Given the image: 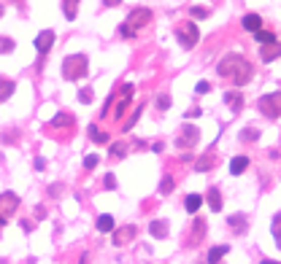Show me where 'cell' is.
Wrapping results in <instances>:
<instances>
[{
  "mask_svg": "<svg viewBox=\"0 0 281 264\" xmlns=\"http://www.w3.org/2000/svg\"><path fill=\"white\" fill-rule=\"evenodd\" d=\"M140 113H144V103H140V105H135V108H132V116H130V119L127 121H124V132H127V129H132V124H135L138 119H140Z\"/></svg>",
  "mask_w": 281,
  "mask_h": 264,
  "instance_id": "cell-25",
  "label": "cell"
},
{
  "mask_svg": "<svg viewBox=\"0 0 281 264\" xmlns=\"http://www.w3.org/2000/svg\"><path fill=\"white\" fill-rule=\"evenodd\" d=\"M257 41H260L262 46H270V43H276V33H273V30H260V33L254 35Z\"/></svg>",
  "mask_w": 281,
  "mask_h": 264,
  "instance_id": "cell-24",
  "label": "cell"
},
{
  "mask_svg": "<svg viewBox=\"0 0 281 264\" xmlns=\"http://www.w3.org/2000/svg\"><path fill=\"white\" fill-rule=\"evenodd\" d=\"M227 224L232 227V232H236V235H244V232H246V216H244V213H236V216H230V219H227Z\"/></svg>",
  "mask_w": 281,
  "mask_h": 264,
  "instance_id": "cell-12",
  "label": "cell"
},
{
  "mask_svg": "<svg viewBox=\"0 0 281 264\" xmlns=\"http://www.w3.org/2000/svg\"><path fill=\"white\" fill-rule=\"evenodd\" d=\"M178 43L184 46V49H195L198 46V41H200V33H198V27L192 25V22H186L184 27H178Z\"/></svg>",
  "mask_w": 281,
  "mask_h": 264,
  "instance_id": "cell-4",
  "label": "cell"
},
{
  "mask_svg": "<svg viewBox=\"0 0 281 264\" xmlns=\"http://www.w3.org/2000/svg\"><path fill=\"white\" fill-rule=\"evenodd\" d=\"M160 191H162V194H170V191H173V178H170V175H165V178H162V183H160Z\"/></svg>",
  "mask_w": 281,
  "mask_h": 264,
  "instance_id": "cell-32",
  "label": "cell"
},
{
  "mask_svg": "<svg viewBox=\"0 0 281 264\" xmlns=\"http://www.w3.org/2000/svg\"><path fill=\"white\" fill-rule=\"evenodd\" d=\"M87 261H89V256H87V253H84V256H81V261H79V264H87Z\"/></svg>",
  "mask_w": 281,
  "mask_h": 264,
  "instance_id": "cell-41",
  "label": "cell"
},
{
  "mask_svg": "<svg viewBox=\"0 0 281 264\" xmlns=\"http://www.w3.org/2000/svg\"><path fill=\"white\" fill-rule=\"evenodd\" d=\"M124 154H127V146L124 143H114L111 146V157H124Z\"/></svg>",
  "mask_w": 281,
  "mask_h": 264,
  "instance_id": "cell-34",
  "label": "cell"
},
{
  "mask_svg": "<svg viewBox=\"0 0 281 264\" xmlns=\"http://www.w3.org/2000/svg\"><path fill=\"white\" fill-rule=\"evenodd\" d=\"M149 232H152V237H165L168 235V224L165 221H152Z\"/></svg>",
  "mask_w": 281,
  "mask_h": 264,
  "instance_id": "cell-20",
  "label": "cell"
},
{
  "mask_svg": "<svg viewBox=\"0 0 281 264\" xmlns=\"http://www.w3.org/2000/svg\"><path fill=\"white\" fill-rule=\"evenodd\" d=\"M62 9H65V19H73L76 11H79V3H73V0H65V3H62Z\"/></svg>",
  "mask_w": 281,
  "mask_h": 264,
  "instance_id": "cell-29",
  "label": "cell"
},
{
  "mask_svg": "<svg viewBox=\"0 0 281 264\" xmlns=\"http://www.w3.org/2000/svg\"><path fill=\"white\" fill-rule=\"evenodd\" d=\"M89 141L98 143V146H103V143H108V135H106L103 129H98L95 124H92V127H89Z\"/></svg>",
  "mask_w": 281,
  "mask_h": 264,
  "instance_id": "cell-19",
  "label": "cell"
},
{
  "mask_svg": "<svg viewBox=\"0 0 281 264\" xmlns=\"http://www.w3.org/2000/svg\"><path fill=\"white\" fill-rule=\"evenodd\" d=\"M157 108H160V111H168V108H170V97L168 95H160L157 97Z\"/></svg>",
  "mask_w": 281,
  "mask_h": 264,
  "instance_id": "cell-36",
  "label": "cell"
},
{
  "mask_svg": "<svg viewBox=\"0 0 281 264\" xmlns=\"http://www.w3.org/2000/svg\"><path fill=\"white\" fill-rule=\"evenodd\" d=\"M208 208H211V211H222V191L219 189L208 191Z\"/></svg>",
  "mask_w": 281,
  "mask_h": 264,
  "instance_id": "cell-18",
  "label": "cell"
},
{
  "mask_svg": "<svg viewBox=\"0 0 281 264\" xmlns=\"http://www.w3.org/2000/svg\"><path fill=\"white\" fill-rule=\"evenodd\" d=\"M106 189H116V178H114L111 173L106 175Z\"/></svg>",
  "mask_w": 281,
  "mask_h": 264,
  "instance_id": "cell-39",
  "label": "cell"
},
{
  "mask_svg": "<svg viewBox=\"0 0 281 264\" xmlns=\"http://www.w3.org/2000/svg\"><path fill=\"white\" fill-rule=\"evenodd\" d=\"M227 253V245H216V248H211L208 251V264H219V259Z\"/></svg>",
  "mask_w": 281,
  "mask_h": 264,
  "instance_id": "cell-21",
  "label": "cell"
},
{
  "mask_svg": "<svg viewBox=\"0 0 281 264\" xmlns=\"http://www.w3.org/2000/svg\"><path fill=\"white\" fill-rule=\"evenodd\" d=\"M211 167H214V157H211V154L208 157H200L198 162H195V170H198V173H206V170H211Z\"/></svg>",
  "mask_w": 281,
  "mask_h": 264,
  "instance_id": "cell-26",
  "label": "cell"
},
{
  "mask_svg": "<svg viewBox=\"0 0 281 264\" xmlns=\"http://www.w3.org/2000/svg\"><path fill=\"white\" fill-rule=\"evenodd\" d=\"M252 65H249L246 57H241V54H227L222 62H219V76L222 79L232 81L236 87H244V84L252 81Z\"/></svg>",
  "mask_w": 281,
  "mask_h": 264,
  "instance_id": "cell-1",
  "label": "cell"
},
{
  "mask_svg": "<svg viewBox=\"0 0 281 264\" xmlns=\"http://www.w3.org/2000/svg\"><path fill=\"white\" fill-rule=\"evenodd\" d=\"M79 100H81V103H92V89H81L79 92Z\"/></svg>",
  "mask_w": 281,
  "mask_h": 264,
  "instance_id": "cell-37",
  "label": "cell"
},
{
  "mask_svg": "<svg viewBox=\"0 0 281 264\" xmlns=\"http://www.w3.org/2000/svg\"><path fill=\"white\" fill-rule=\"evenodd\" d=\"M208 14H211V11L203 9V6H192V17H195V19H206Z\"/></svg>",
  "mask_w": 281,
  "mask_h": 264,
  "instance_id": "cell-33",
  "label": "cell"
},
{
  "mask_svg": "<svg viewBox=\"0 0 281 264\" xmlns=\"http://www.w3.org/2000/svg\"><path fill=\"white\" fill-rule=\"evenodd\" d=\"M198 138H200V129L192 127V124H186V127L181 129V138L176 141V146L178 149H192V146L198 143Z\"/></svg>",
  "mask_w": 281,
  "mask_h": 264,
  "instance_id": "cell-6",
  "label": "cell"
},
{
  "mask_svg": "<svg viewBox=\"0 0 281 264\" xmlns=\"http://www.w3.org/2000/svg\"><path fill=\"white\" fill-rule=\"evenodd\" d=\"M246 167H249V157H236V159L230 162V173L232 175H241Z\"/></svg>",
  "mask_w": 281,
  "mask_h": 264,
  "instance_id": "cell-16",
  "label": "cell"
},
{
  "mask_svg": "<svg viewBox=\"0 0 281 264\" xmlns=\"http://www.w3.org/2000/svg\"><path fill=\"white\" fill-rule=\"evenodd\" d=\"M98 162H100V157H98V154H89V157H84V167H87V170H92V167L98 165Z\"/></svg>",
  "mask_w": 281,
  "mask_h": 264,
  "instance_id": "cell-35",
  "label": "cell"
},
{
  "mask_svg": "<svg viewBox=\"0 0 281 264\" xmlns=\"http://www.w3.org/2000/svg\"><path fill=\"white\" fill-rule=\"evenodd\" d=\"M119 30H122V35H124V38H132V35H135V33H132V30H130L127 25H122Z\"/></svg>",
  "mask_w": 281,
  "mask_h": 264,
  "instance_id": "cell-40",
  "label": "cell"
},
{
  "mask_svg": "<svg viewBox=\"0 0 281 264\" xmlns=\"http://www.w3.org/2000/svg\"><path fill=\"white\" fill-rule=\"evenodd\" d=\"M262 264H281V261H270V259H265Z\"/></svg>",
  "mask_w": 281,
  "mask_h": 264,
  "instance_id": "cell-42",
  "label": "cell"
},
{
  "mask_svg": "<svg viewBox=\"0 0 281 264\" xmlns=\"http://www.w3.org/2000/svg\"><path fill=\"white\" fill-rule=\"evenodd\" d=\"M192 224H195V229H192L190 243H192V245H198L200 240H203V235H206V221H200V219H198V221H192Z\"/></svg>",
  "mask_w": 281,
  "mask_h": 264,
  "instance_id": "cell-15",
  "label": "cell"
},
{
  "mask_svg": "<svg viewBox=\"0 0 281 264\" xmlns=\"http://www.w3.org/2000/svg\"><path fill=\"white\" fill-rule=\"evenodd\" d=\"M195 89H198V95H206V92H211V84H208V81H200Z\"/></svg>",
  "mask_w": 281,
  "mask_h": 264,
  "instance_id": "cell-38",
  "label": "cell"
},
{
  "mask_svg": "<svg viewBox=\"0 0 281 264\" xmlns=\"http://www.w3.org/2000/svg\"><path fill=\"white\" fill-rule=\"evenodd\" d=\"M62 73H65L68 81H76V79H84L87 76V57L84 54H70L62 62Z\"/></svg>",
  "mask_w": 281,
  "mask_h": 264,
  "instance_id": "cell-2",
  "label": "cell"
},
{
  "mask_svg": "<svg viewBox=\"0 0 281 264\" xmlns=\"http://www.w3.org/2000/svg\"><path fill=\"white\" fill-rule=\"evenodd\" d=\"M257 108L262 111V116L268 119H278L281 116V92H270V95H262Z\"/></svg>",
  "mask_w": 281,
  "mask_h": 264,
  "instance_id": "cell-3",
  "label": "cell"
},
{
  "mask_svg": "<svg viewBox=\"0 0 281 264\" xmlns=\"http://www.w3.org/2000/svg\"><path fill=\"white\" fill-rule=\"evenodd\" d=\"M135 235H138L135 224H124V227H119L114 232V245H127L130 240H135Z\"/></svg>",
  "mask_w": 281,
  "mask_h": 264,
  "instance_id": "cell-7",
  "label": "cell"
},
{
  "mask_svg": "<svg viewBox=\"0 0 281 264\" xmlns=\"http://www.w3.org/2000/svg\"><path fill=\"white\" fill-rule=\"evenodd\" d=\"M132 92H135V87H132V84H124V87H122V100H119V103H116V108H114V116H116V119H119V116L127 111V103L132 100Z\"/></svg>",
  "mask_w": 281,
  "mask_h": 264,
  "instance_id": "cell-10",
  "label": "cell"
},
{
  "mask_svg": "<svg viewBox=\"0 0 281 264\" xmlns=\"http://www.w3.org/2000/svg\"><path fill=\"white\" fill-rule=\"evenodd\" d=\"M3 224H6V219H3V216H0V227H3Z\"/></svg>",
  "mask_w": 281,
  "mask_h": 264,
  "instance_id": "cell-43",
  "label": "cell"
},
{
  "mask_svg": "<svg viewBox=\"0 0 281 264\" xmlns=\"http://www.w3.org/2000/svg\"><path fill=\"white\" fill-rule=\"evenodd\" d=\"M14 51V41L11 38H0V54H11Z\"/></svg>",
  "mask_w": 281,
  "mask_h": 264,
  "instance_id": "cell-31",
  "label": "cell"
},
{
  "mask_svg": "<svg viewBox=\"0 0 281 264\" xmlns=\"http://www.w3.org/2000/svg\"><path fill=\"white\" fill-rule=\"evenodd\" d=\"M224 103H227L230 108H232V111H241V108H244V97H241L238 95V92H227V95H224Z\"/></svg>",
  "mask_w": 281,
  "mask_h": 264,
  "instance_id": "cell-14",
  "label": "cell"
},
{
  "mask_svg": "<svg viewBox=\"0 0 281 264\" xmlns=\"http://www.w3.org/2000/svg\"><path fill=\"white\" fill-rule=\"evenodd\" d=\"M149 22H152V11H149V9H135V11L130 14V19L124 22V25H127V27L132 30V33H135V30L146 27Z\"/></svg>",
  "mask_w": 281,
  "mask_h": 264,
  "instance_id": "cell-5",
  "label": "cell"
},
{
  "mask_svg": "<svg viewBox=\"0 0 281 264\" xmlns=\"http://www.w3.org/2000/svg\"><path fill=\"white\" fill-rule=\"evenodd\" d=\"M73 121H76V119H73L70 113H57V116L52 119V127H70Z\"/></svg>",
  "mask_w": 281,
  "mask_h": 264,
  "instance_id": "cell-22",
  "label": "cell"
},
{
  "mask_svg": "<svg viewBox=\"0 0 281 264\" xmlns=\"http://www.w3.org/2000/svg\"><path fill=\"white\" fill-rule=\"evenodd\" d=\"M54 46V30H43V33H38L35 35V51H41L46 54Z\"/></svg>",
  "mask_w": 281,
  "mask_h": 264,
  "instance_id": "cell-9",
  "label": "cell"
},
{
  "mask_svg": "<svg viewBox=\"0 0 281 264\" xmlns=\"http://www.w3.org/2000/svg\"><path fill=\"white\" fill-rule=\"evenodd\" d=\"M0 17H3V3H0Z\"/></svg>",
  "mask_w": 281,
  "mask_h": 264,
  "instance_id": "cell-44",
  "label": "cell"
},
{
  "mask_svg": "<svg viewBox=\"0 0 281 264\" xmlns=\"http://www.w3.org/2000/svg\"><path fill=\"white\" fill-rule=\"evenodd\" d=\"M260 57H262V62H273V59H278V57H281V43H270V46H262Z\"/></svg>",
  "mask_w": 281,
  "mask_h": 264,
  "instance_id": "cell-11",
  "label": "cell"
},
{
  "mask_svg": "<svg viewBox=\"0 0 281 264\" xmlns=\"http://www.w3.org/2000/svg\"><path fill=\"white\" fill-rule=\"evenodd\" d=\"M98 229L100 232H111L114 229V219H111V216H100V219H98Z\"/></svg>",
  "mask_w": 281,
  "mask_h": 264,
  "instance_id": "cell-28",
  "label": "cell"
},
{
  "mask_svg": "<svg viewBox=\"0 0 281 264\" xmlns=\"http://www.w3.org/2000/svg\"><path fill=\"white\" fill-rule=\"evenodd\" d=\"M244 27H246V30H252V33L257 35V33L262 30V19L257 17V14H246V17H244Z\"/></svg>",
  "mask_w": 281,
  "mask_h": 264,
  "instance_id": "cell-13",
  "label": "cell"
},
{
  "mask_svg": "<svg viewBox=\"0 0 281 264\" xmlns=\"http://www.w3.org/2000/svg\"><path fill=\"white\" fill-rule=\"evenodd\" d=\"M14 81H0V103H3V100H9L11 95H14Z\"/></svg>",
  "mask_w": 281,
  "mask_h": 264,
  "instance_id": "cell-27",
  "label": "cell"
},
{
  "mask_svg": "<svg viewBox=\"0 0 281 264\" xmlns=\"http://www.w3.org/2000/svg\"><path fill=\"white\" fill-rule=\"evenodd\" d=\"M270 229H273V240H276V248H281V213L273 216V224H270Z\"/></svg>",
  "mask_w": 281,
  "mask_h": 264,
  "instance_id": "cell-23",
  "label": "cell"
},
{
  "mask_svg": "<svg viewBox=\"0 0 281 264\" xmlns=\"http://www.w3.org/2000/svg\"><path fill=\"white\" fill-rule=\"evenodd\" d=\"M257 138H260V129L257 127H246L241 132V141H257Z\"/></svg>",
  "mask_w": 281,
  "mask_h": 264,
  "instance_id": "cell-30",
  "label": "cell"
},
{
  "mask_svg": "<svg viewBox=\"0 0 281 264\" xmlns=\"http://www.w3.org/2000/svg\"><path fill=\"white\" fill-rule=\"evenodd\" d=\"M200 205H203V197H200V194H190V197L184 200V208H186L190 213H198Z\"/></svg>",
  "mask_w": 281,
  "mask_h": 264,
  "instance_id": "cell-17",
  "label": "cell"
},
{
  "mask_svg": "<svg viewBox=\"0 0 281 264\" xmlns=\"http://www.w3.org/2000/svg\"><path fill=\"white\" fill-rule=\"evenodd\" d=\"M17 208H19V197L14 191H3V194H0V216H3V219L9 213H14Z\"/></svg>",
  "mask_w": 281,
  "mask_h": 264,
  "instance_id": "cell-8",
  "label": "cell"
}]
</instances>
